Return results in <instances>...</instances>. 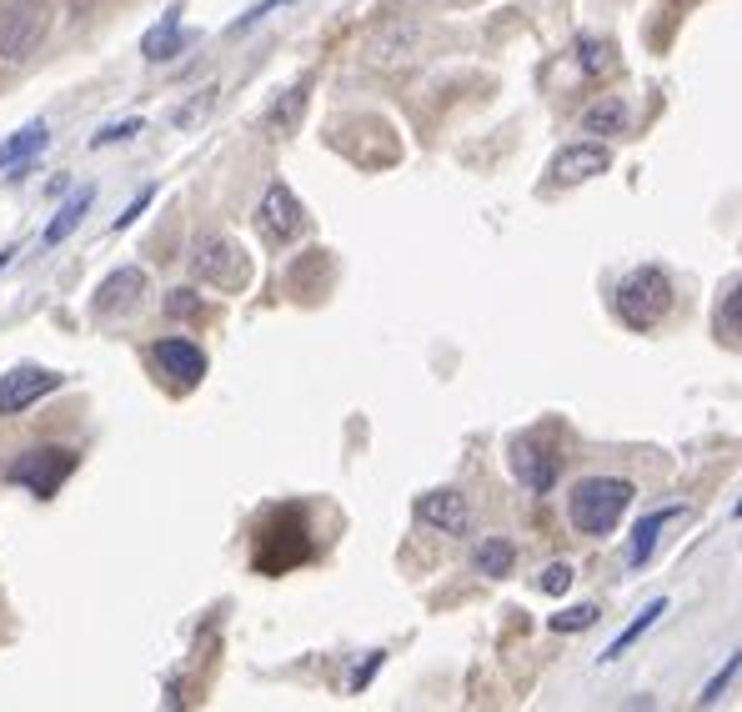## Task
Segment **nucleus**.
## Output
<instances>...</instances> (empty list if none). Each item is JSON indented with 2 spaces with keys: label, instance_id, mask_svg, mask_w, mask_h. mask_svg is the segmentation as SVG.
I'll return each instance as SVG.
<instances>
[{
  "label": "nucleus",
  "instance_id": "27",
  "mask_svg": "<svg viewBox=\"0 0 742 712\" xmlns=\"http://www.w3.org/2000/svg\"><path fill=\"white\" fill-rule=\"evenodd\" d=\"M197 307H201L197 291H186V286H181V291H171V301H166V311H171V317H191Z\"/></svg>",
  "mask_w": 742,
  "mask_h": 712
},
{
  "label": "nucleus",
  "instance_id": "22",
  "mask_svg": "<svg viewBox=\"0 0 742 712\" xmlns=\"http://www.w3.org/2000/svg\"><path fill=\"white\" fill-rule=\"evenodd\" d=\"M577 66L592 71V76H597V71H607V41H592V35H582V41H577Z\"/></svg>",
  "mask_w": 742,
  "mask_h": 712
},
{
  "label": "nucleus",
  "instance_id": "14",
  "mask_svg": "<svg viewBox=\"0 0 742 712\" xmlns=\"http://www.w3.org/2000/svg\"><path fill=\"white\" fill-rule=\"evenodd\" d=\"M627 126H633V110H627L623 96H597L582 110V131L587 136H623Z\"/></svg>",
  "mask_w": 742,
  "mask_h": 712
},
{
  "label": "nucleus",
  "instance_id": "24",
  "mask_svg": "<svg viewBox=\"0 0 742 712\" xmlns=\"http://www.w3.org/2000/svg\"><path fill=\"white\" fill-rule=\"evenodd\" d=\"M738 668H742V652H732V658H728V668H722V672H718V678H712V682H708V688H702V698H698V702H702V708H712V702H718V692H722V688H728V682H732V672H738Z\"/></svg>",
  "mask_w": 742,
  "mask_h": 712
},
{
  "label": "nucleus",
  "instance_id": "10",
  "mask_svg": "<svg viewBox=\"0 0 742 712\" xmlns=\"http://www.w3.org/2000/svg\"><path fill=\"white\" fill-rule=\"evenodd\" d=\"M156 366H161L171 382L197 386L201 376H206V351L186 337H166V341H156Z\"/></svg>",
  "mask_w": 742,
  "mask_h": 712
},
{
  "label": "nucleus",
  "instance_id": "28",
  "mask_svg": "<svg viewBox=\"0 0 742 712\" xmlns=\"http://www.w3.org/2000/svg\"><path fill=\"white\" fill-rule=\"evenodd\" d=\"M276 6H286V0H262V6H252V11H246L236 25H231V35H241V31H246V25H256V21H262V15H272Z\"/></svg>",
  "mask_w": 742,
  "mask_h": 712
},
{
  "label": "nucleus",
  "instance_id": "18",
  "mask_svg": "<svg viewBox=\"0 0 742 712\" xmlns=\"http://www.w3.org/2000/svg\"><path fill=\"white\" fill-rule=\"evenodd\" d=\"M672 517H677V507H667V512H647L643 522L633 527V548H627V562H633V567H643V562L653 557L657 532H662V522H672Z\"/></svg>",
  "mask_w": 742,
  "mask_h": 712
},
{
  "label": "nucleus",
  "instance_id": "30",
  "mask_svg": "<svg viewBox=\"0 0 742 712\" xmlns=\"http://www.w3.org/2000/svg\"><path fill=\"white\" fill-rule=\"evenodd\" d=\"M377 668H382V652H371V658H367V668H361L357 678H351V692H361V688H367V682H371V672H377Z\"/></svg>",
  "mask_w": 742,
  "mask_h": 712
},
{
  "label": "nucleus",
  "instance_id": "23",
  "mask_svg": "<svg viewBox=\"0 0 742 712\" xmlns=\"http://www.w3.org/2000/svg\"><path fill=\"white\" fill-rule=\"evenodd\" d=\"M537 587H542L547 597H562V592L572 587V567H568V562H552V567L537 577Z\"/></svg>",
  "mask_w": 742,
  "mask_h": 712
},
{
  "label": "nucleus",
  "instance_id": "1",
  "mask_svg": "<svg viewBox=\"0 0 742 712\" xmlns=\"http://www.w3.org/2000/svg\"><path fill=\"white\" fill-rule=\"evenodd\" d=\"M633 482H623V477H582L568 497V517L582 538H607L633 507Z\"/></svg>",
  "mask_w": 742,
  "mask_h": 712
},
{
  "label": "nucleus",
  "instance_id": "13",
  "mask_svg": "<svg viewBox=\"0 0 742 712\" xmlns=\"http://www.w3.org/2000/svg\"><path fill=\"white\" fill-rule=\"evenodd\" d=\"M191 41H197V35L181 31V11L171 6V11L161 15V25H156V31H146L141 55H146V61H171V55H181Z\"/></svg>",
  "mask_w": 742,
  "mask_h": 712
},
{
  "label": "nucleus",
  "instance_id": "32",
  "mask_svg": "<svg viewBox=\"0 0 742 712\" xmlns=\"http://www.w3.org/2000/svg\"><path fill=\"white\" fill-rule=\"evenodd\" d=\"M738 517H742V502H738Z\"/></svg>",
  "mask_w": 742,
  "mask_h": 712
},
{
  "label": "nucleus",
  "instance_id": "25",
  "mask_svg": "<svg viewBox=\"0 0 742 712\" xmlns=\"http://www.w3.org/2000/svg\"><path fill=\"white\" fill-rule=\"evenodd\" d=\"M301 106H306V86L286 91V106H276V110H272V126H282V131H286V126L296 121V110H301Z\"/></svg>",
  "mask_w": 742,
  "mask_h": 712
},
{
  "label": "nucleus",
  "instance_id": "2",
  "mask_svg": "<svg viewBox=\"0 0 742 712\" xmlns=\"http://www.w3.org/2000/svg\"><path fill=\"white\" fill-rule=\"evenodd\" d=\"M672 307V281H667L657 266H637L623 286H617V317L633 331H653L657 321Z\"/></svg>",
  "mask_w": 742,
  "mask_h": 712
},
{
  "label": "nucleus",
  "instance_id": "7",
  "mask_svg": "<svg viewBox=\"0 0 742 712\" xmlns=\"http://www.w3.org/2000/svg\"><path fill=\"white\" fill-rule=\"evenodd\" d=\"M55 386H61V376L45 372V366H15V372H6L0 376V417H15V412L35 406Z\"/></svg>",
  "mask_w": 742,
  "mask_h": 712
},
{
  "label": "nucleus",
  "instance_id": "9",
  "mask_svg": "<svg viewBox=\"0 0 742 712\" xmlns=\"http://www.w3.org/2000/svg\"><path fill=\"white\" fill-rule=\"evenodd\" d=\"M607 166H612L607 146H597V141H577V146H562V151L552 156V181H556V187H582V181L602 176Z\"/></svg>",
  "mask_w": 742,
  "mask_h": 712
},
{
  "label": "nucleus",
  "instance_id": "6",
  "mask_svg": "<svg viewBox=\"0 0 742 712\" xmlns=\"http://www.w3.org/2000/svg\"><path fill=\"white\" fill-rule=\"evenodd\" d=\"M256 221H262V231L272 236V242H296L301 236V226H306V211H301V201L292 196V187H282V181H272L266 187V196H262V211H256Z\"/></svg>",
  "mask_w": 742,
  "mask_h": 712
},
{
  "label": "nucleus",
  "instance_id": "5",
  "mask_svg": "<svg viewBox=\"0 0 742 712\" xmlns=\"http://www.w3.org/2000/svg\"><path fill=\"white\" fill-rule=\"evenodd\" d=\"M41 35H45L41 6H25V0L0 6V61H25L41 45Z\"/></svg>",
  "mask_w": 742,
  "mask_h": 712
},
{
  "label": "nucleus",
  "instance_id": "26",
  "mask_svg": "<svg viewBox=\"0 0 742 712\" xmlns=\"http://www.w3.org/2000/svg\"><path fill=\"white\" fill-rule=\"evenodd\" d=\"M141 126H146V121H136V116H131V121H120V126H106V131H100L91 146H116V141H131V136L141 131Z\"/></svg>",
  "mask_w": 742,
  "mask_h": 712
},
{
  "label": "nucleus",
  "instance_id": "29",
  "mask_svg": "<svg viewBox=\"0 0 742 712\" xmlns=\"http://www.w3.org/2000/svg\"><path fill=\"white\" fill-rule=\"evenodd\" d=\"M151 196H156V191H151V187H146V191H141V196H136V201H131V206H126V211H120V216H116V231H126V226H131V221H136V216H141V211H146V206H151Z\"/></svg>",
  "mask_w": 742,
  "mask_h": 712
},
{
  "label": "nucleus",
  "instance_id": "12",
  "mask_svg": "<svg viewBox=\"0 0 742 712\" xmlns=\"http://www.w3.org/2000/svg\"><path fill=\"white\" fill-rule=\"evenodd\" d=\"M512 471H517V482H522L527 492H552L556 457L547 447H537V442H517V447H512Z\"/></svg>",
  "mask_w": 742,
  "mask_h": 712
},
{
  "label": "nucleus",
  "instance_id": "31",
  "mask_svg": "<svg viewBox=\"0 0 742 712\" xmlns=\"http://www.w3.org/2000/svg\"><path fill=\"white\" fill-rule=\"evenodd\" d=\"M11 256H15V246H6V252H0V272H6V266H11Z\"/></svg>",
  "mask_w": 742,
  "mask_h": 712
},
{
  "label": "nucleus",
  "instance_id": "17",
  "mask_svg": "<svg viewBox=\"0 0 742 712\" xmlns=\"http://www.w3.org/2000/svg\"><path fill=\"white\" fill-rule=\"evenodd\" d=\"M471 562H477L481 577H507V572H512V562H517V548L507 538H481L477 552H471Z\"/></svg>",
  "mask_w": 742,
  "mask_h": 712
},
{
  "label": "nucleus",
  "instance_id": "16",
  "mask_svg": "<svg viewBox=\"0 0 742 712\" xmlns=\"http://www.w3.org/2000/svg\"><path fill=\"white\" fill-rule=\"evenodd\" d=\"M91 201H96V187H81V191H76V196H71V201H66V206H61V211H55V216H51V226H45V231H41V246H61V242H66L71 231H76V226H81V221H86Z\"/></svg>",
  "mask_w": 742,
  "mask_h": 712
},
{
  "label": "nucleus",
  "instance_id": "15",
  "mask_svg": "<svg viewBox=\"0 0 742 712\" xmlns=\"http://www.w3.org/2000/svg\"><path fill=\"white\" fill-rule=\"evenodd\" d=\"M51 146V126L45 121H31V126H21V131L11 136V141H0V171H15L21 161H31L35 151H45Z\"/></svg>",
  "mask_w": 742,
  "mask_h": 712
},
{
  "label": "nucleus",
  "instance_id": "21",
  "mask_svg": "<svg viewBox=\"0 0 742 712\" xmlns=\"http://www.w3.org/2000/svg\"><path fill=\"white\" fill-rule=\"evenodd\" d=\"M597 617H602L597 607L582 603V607H568V613H556L547 627H552V633H587V627H597Z\"/></svg>",
  "mask_w": 742,
  "mask_h": 712
},
{
  "label": "nucleus",
  "instance_id": "8",
  "mask_svg": "<svg viewBox=\"0 0 742 712\" xmlns=\"http://www.w3.org/2000/svg\"><path fill=\"white\" fill-rule=\"evenodd\" d=\"M416 517H422L426 527L447 532V538H467L471 532V507H467V497L452 492V487H437V492L416 497Z\"/></svg>",
  "mask_w": 742,
  "mask_h": 712
},
{
  "label": "nucleus",
  "instance_id": "20",
  "mask_svg": "<svg viewBox=\"0 0 742 712\" xmlns=\"http://www.w3.org/2000/svg\"><path fill=\"white\" fill-rule=\"evenodd\" d=\"M718 331L728 341H742V286H732L728 296H722V307H718Z\"/></svg>",
  "mask_w": 742,
  "mask_h": 712
},
{
  "label": "nucleus",
  "instance_id": "11",
  "mask_svg": "<svg viewBox=\"0 0 742 712\" xmlns=\"http://www.w3.org/2000/svg\"><path fill=\"white\" fill-rule=\"evenodd\" d=\"M141 296H146V272H141V266H120V272H110L106 281H100V291H96V317L131 311Z\"/></svg>",
  "mask_w": 742,
  "mask_h": 712
},
{
  "label": "nucleus",
  "instance_id": "4",
  "mask_svg": "<svg viewBox=\"0 0 742 712\" xmlns=\"http://www.w3.org/2000/svg\"><path fill=\"white\" fill-rule=\"evenodd\" d=\"M71 471H76V451H66V447H31V451H21V457L6 467V482L31 487L35 497H55Z\"/></svg>",
  "mask_w": 742,
  "mask_h": 712
},
{
  "label": "nucleus",
  "instance_id": "19",
  "mask_svg": "<svg viewBox=\"0 0 742 712\" xmlns=\"http://www.w3.org/2000/svg\"><path fill=\"white\" fill-rule=\"evenodd\" d=\"M657 617H667V597H657V603H647V607H643V613H637V617H633V623H627V627H623V633H617V642H612V647H607V652H602V662H612V658H623V652H627V647H633V642H637V637H647V627H653V623H657Z\"/></svg>",
  "mask_w": 742,
  "mask_h": 712
},
{
  "label": "nucleus",
  "instance_id": "3",
  "mask_svg": "<svg viewBox=\"0 0 742 712\" xmlns=\"http://www.w3.org/2000/svg\"><path fill=\"white\" fill-rule=\"evenodd\" d=\"M191 272L206 286H221V291H241V286L252 281L246 252H241L236 242H226V236H201V242L191 246Z\"/></svg>",
  "mask_w": 742,
  "mask_h": 712
}]
</instances>
